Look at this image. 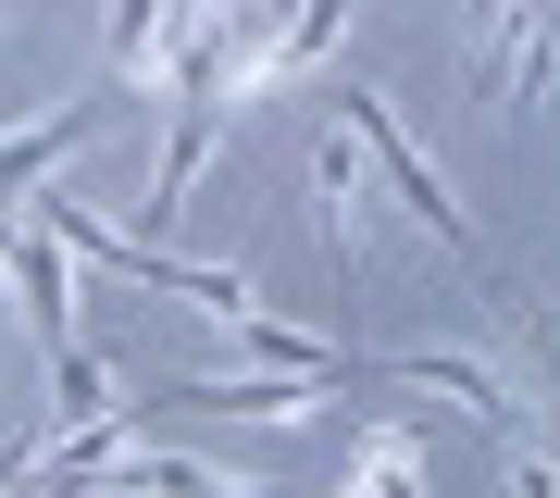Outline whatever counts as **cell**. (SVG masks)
I'll return each instance as SVG.
<instances>
[{"label":"cell","mask_w":560,"mask_h":498,"mask_svg":"<svg viewBox=\"0 0 560 498\" xmlns=\"http://www.w3.org/2000/svg\"><path fill=\"white\" fill-rule=\"evenodd\" d=\"M113 100H125V88H101V100H62L50 125H13V138H0V199H13V187H50V162L75 150V138H101V125H113Z\"/></svg>","instance_id":"obj_1"}]
</instances>
